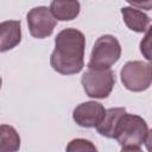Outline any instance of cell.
I'll list each match as a JSON object with an SVG mask.
<instances>
[{
    "instance_id": "cell-1",
    "label": "cell",
    "mask_w": 152,
    "mask_h": 152,
    "mask_svg": "<svg viewBox=\"0 0 152 152\" xmlns=\"http://www.w3.org/2000/svg\"><path fill=\"white\" fill-rule=\"evenodd\" d=\"M84 49L86 37L80 30H62L55 38V49L50 57L52 69L62 75L78 74L84 66Z\"/></svg>"
},
{
    "instance_id": "cell-2",
    "label": "cell",
    "mask_w": 152,
    "mask_h": 152,
    "mask_svg": "<svg viewBox=\"0 0 152 152\" xmlns=\"http://www.w3.org/2000/svg\"><path fill=\"white\" fill-rule=\"evenodd\" d=\"M147 132V124L141 116L126 112L118 122L114 139L124 151H140Z\"/></svg>"
},
{
    "instance_id": "cell-3",
    "label": "cell",
    "mask_w": 152,
    "mask_h": 152,
    "mask_svg": "<svg viewBox=\"0 0 152 152\" xmlns=\"http://www.w3.org/2000/svg\"><path fill=\"white\" fill-rule=\"evenodd\" d=\"M121 56V45L112 34L99 37L93 46L88 68L93 69H110Z\"/></svg>"
},
{
    "instance_id": "cell-4",
    "label": "cell",
    "mask_w": 152,
    "mask_h": 152,
    "mask_svg": "<svg viewBox=\"0 0 152 152\" xmlns=\"http://www.w3.org/2000/svg\"><path fill=\"white\" fill-rule=\"evenodd\" d=\"M81 83L89 97L106 99L113 90L115 76L110 69L88 68V70L81 77Z\"/></svg>"
},
{
    "instance_id": "cell-5",
    "label": "cell",
    "mask_w": 152,
    "mask_h": 152,
    "mask_svg": "<svg viewBox=\"0 0 152 152\" xmlns=\"http://www.w3.org/2000/svg\"><path fill=\"white\" fill-rule=\"evenodd\" d=\"M120 78L126 89L135 93L145 91L152 84V64L142 61H129L122 66Z\"/></svg>"
},
{
    "instance_id": "cell-6",
    "label": "cell",
    "mask_w": 152,
    "mask_h": 152,
    "mask_svg": "<svg viewBox=\"0 0 152 152\" xmlns=\"http://www.w3.org/2000/svg\"><path fill=\"white\" fill-rule=\"evenodd\" d=\"M26 20L31 36L38 39L50 37L57 24L50 8L45 6H38L30 10L26 15Z\"/></svg>"
},
{
    "instance_id": "cell-7",
    "label": "cell",
    "mask_w": 152,
    "mask_h": 152,
    "mask_svg": "<svg viewBox=\"0 0 152 152\" xmlns=\"http://www.w3.org/2000/svg\"><path fill=\"white\" fill-rule=\"evenodd\" d=\"M106 114L104 107L96 101H87L80 103L72 112L74 121L84 128L96 127Z\"/></svg>"
},
{
    "instance_id": "cell-8",
    "label": "cell",
    "mask_w": 152,
    "mask_h": 152,
    "mask_svg": "<svg viewBox=\"0 0 152 152\" xmlns=\"http://www.w3.org/2000/svg\"><path fill=\"white\" fill-rule=\"evenodd\" d=\"M21 40L20 20H5L0 24V51L6 52L15 48Z\"/></svg>"
},
{
    "instance_id": "cell-9",
    "label": "cell",
    "mask_w": 152,
    "mask_h": 152,
    "mask_svg": "<svg viewBox=\"0 0 152 152\" xmlns=\"http://www.w3.org/2000/svg\"><path fill=\"white\" fill-rule=\"evenodd\" d=\"M50 11L59 21H70L78 17L81 5L78 0H52Z\"/></svg>"
},
{
    "instance_id": "cell-10",
    "label": "cell",
    "mask_w": 152,
    "mask_h": 152,
    "mask_svg": "<svg viewBox=\"0 0 152 152\" xmlns=\"http://www.w3.org/2000/svg\"><path fill=\"white\" fill-rule=\"evenodd\" d=\"M120 12L122 14L124 23L129 30L138 33L146 32L151 23V19L146 13H144L142 11L135 10L134 7H122Z\"/></svg>"
},
{
    "instance_id": "cell-11",
    "label": "cell",
    "mask_w": 152,
    "mask_h": 152,
    "mask_svg": "<svg viewBox=\"0 0 152 152\" xmlns=\"http://www.w3.org/2000/svg\"><path fill=\"white\" fill-rule=\"evenodd\" d=\"M125 113H126V109L122 108V107L106 109V114H104L103 119L95 127L96 131H97V133H100L102 137H106L108 139H114L118 122H119L120 118Z\"/></svg>"
},
{
    "instance_id": "cell-12",
    "label": "cell",
    "mask_w": 152,
    "mask_h": 152,
    "mask_svg": "<svg viewBox=\"0 0 152 152\" xmlns=\"http://www.w3.org/2000/svg\"><path fill=\"white\" fill-rule=\"evenodd\" d=\"M20 147V137L14 127L0 126V152H15Z\"/></svg>"
},
{
    "instance_id": "cell-13",
    "label": "cell",
    "mask_w": 152,
    "mask_h": 152,
    "mask_svg": "<svg viewBox=\"0 0 152 152\" xmlns=\"http://www.w3.org/2000/svg\"><path fill=\"white\" fill-rule=\"evenodd\" d=\"M65 150L69 152H77V151H96L97 148L91 141L87 139L77 138V139L71 140L65 147Z\"/></svg>"
},
{
    "instance_id": "cell-14",
    "label": "cell",
    "mask_w": 152,
    "mask_h": 152,
    "mask_svg": "<svg viewBox=\"0 0 152 152\" xmlns=\"http://www.w3.org/2000/svg\"><path fill=\"white\" fill-rule=\"evenodd\" d=\"M140 52L147 61L152 62V26H148L140 42Z\"/></svg>"
},
{
    "instance_id": "cell-15",
    "label": "cell",
    "mask_w": 152,
    "mask_h": 152,
    "mask_svg": "<svg viewBox=\"0 0 152 152\" xmlns=\"http://www.w3.org/2000/svg\"><path fill=\"white\" fill-rule=\"evenodd\" d=\"M129 5H132L135 8L151 11L152 10V0H126Z\"/></svg>"
},
{
    "instance_id": "cell-16",
    "label": "cell",
    "mask_w": 152,
    "mask_h": 152,
    "mask_svg": "<svg viewBox=\"0 0 152 152\" xmlns=\"http://www.w3.org/2000/svg\"><path fill=\"white\" fill-rule=\"evenodd\" d=\"M145 146H146L147 151L152 152V129H150L147 132V135H146V139H145Z\"/></svg>"
}]
</instances>
